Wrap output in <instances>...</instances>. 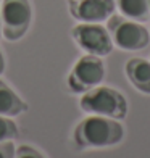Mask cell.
Segmentation results:
<instances>
[{"label":"cell","instance_id":"obj_1","mask_svg":"<svg viewBox=\"0 0 150 158\" xmlns=\"http://www.w3.org/2000/svg\"><path fill=\"white\" fill-rule=\"evenodd\" d=\"M73 139L77 148L113 147L124 139V127L113 118L94 114L76 126Z\"/></svg>","mask_w":150,"mask_h":158},{"label":"cell","instance_id":"obj_2","mask_svg":"<svg viewBox=\"0 0 150 158\" xmlns=\"http://www.w3.org/2000/svg\"><path fill=\"white\" fill-rule=\"evenodd\" d=\"M81 108L85 113L121 119L127 113V102L121 92L111 87H94L87 90L81 98Z\"/></svg>","mask_w":150,"mask_h":158},{"label":"cell","instance_id":"obj_3","mask_svg":"<svg viewBox=\"0 0 150 158\" xmlns=\"http://www.w3.org/2000/svg\"><path fill=\"white\" fill-rule=\"evenodd\" d=\"M108 32L119 48L129 52L145 48L150 42L148 31L144 26L119 15H111L108 18Z\"/></svg>","mask_w":150,"mask_h":158},{"label":"cell","instance_id":"obj_4","mask_svg":"<svg viewBox=\"0 0 150 158\" xmlns=\"http://www.w3.org/2000/svg\"><path fill=\"white\" fill-rule=\"evenodd\" d=\"M0 15H2V32L5 39L18 40L31 26L32 8L29 0H3Z\"/></svg>","mask_w":150,"mask_h":158},{"label":"cell","instance_id":"obj_5","mask_svg":"<svg viewBox=\"0 0 150 158\" xmlns=\"http://www.w3.org/2000/svg\"><path fill=\"white\" fill-rule=\"evenodd\" d=\"M105 77V64L97 55H84L81 56L74 68L71 69L68 77V87L71 92H87L103 81Z\"/></svg>","mask_w":150,"mask_h":158},{"label":"cell","instance_id":"obj_6","mask_svg":"<svg viewBox=\"0 0 150 158\" xmlns=\"http://www.w3.org/2000/svg\"><path fill=\"white\" fill-rule=\"evenodd\" d=\"M73 39L90 55L105 56L113 50V40L108 29L97 23H82L73 29Z\"/></svg>","mask_w":150,"mask_h":158},{"label":"cell","instance_id":"obj_7","mask_svg":"<svg viewBox=\"0 0 150 158\" xmlns=\"http://www.w3.org/2000/svg\"><path fill=\"white\" fill-rule=\"evenodd\" d=\"M115 0H69V11L82 23H102L115 11Z\"/></svg>","mask_w":150,"mask_h":158},{"label":"cell","instance_id":"obj_8","mask_svg":"<svg viewBox=\"0 0 150 158\" xmlns=\"http://www.w3.org/2000/svg\"><path fill=\"white\" fill-rule=\"evenodd\" d=\"M126 74L137 90L150 94V61L144 58H131L126 63Z\"/></svg>","mask_w":150,"mask_h":158},{"label":"cell","instance_id":"obj_9","mask_svg":"<svg viewBox=\"0 0 150 158\" xmlns=\"http://www.w3.org/2000/svg\"><path fill=\"white\" fill-rule=\"evenodd\" d=\"M27 108L18 94L0 81V114L2 116H18Z\"/></svg>","mask_w":150,"mask_h":158},{"label":"cell","instance_id":"obj_10","mask_svg":"<svg viewBox=\"0 0 150 158\" xmlns=\"http://www.w3.org/2000/svg\"><path fill=\"white\" fill-rule=\"evenodd\" d=\"M121 13L134 21H148L150 19V0H116Z\"/></svg>","mask_w":150,"mask_h":158},{"label":"cell","instance_id":"obj_11","mask_svg":"<svg viewBox=\"0 0 150 158\" xmlns=\"http://www.w3.org/2000/svg\"><path fill=\"white\" fill-rule=\"evenodd\" d=\"M18 126L15 121H11L10 116H2L0 114V142H8L11 139L18 137Z\"/></svg>","mask_w":150,"mask_h":158},{"label":"cell","instance_id":"obj_12","mask_svg":"<svg viewBox=\"0 0 150 158\" xmlns=\"http://www.w3.org/2000/svg\"><path fill=\"white\" fill-rule=\"evenodd\" d=\"M15 158H45L39 150H35L34 147L29 145H21L16 152H15Z\"/></svg>","mask_w":150,"mask_h":158},{"label":"cell","instance_id":"obj_13","mask_svg":"<svg viewBox=\"0 0 150 158\" xmlns=\"http://www.w3.org/2000/svg\"><path fill=\"white\" fill-rule=\"evenodd\" d=\"M0 158H15V145L8 142H0Z\"/></svg>","mask_w":150,"mask_h":158},{"label":"cell","instance_id":"obj_14","mask_svg":"<svg viewBox=\"0 0 150 158\" xmlns=\"http://www.w3.org/2000/svg\"><path fill=\"white\" fill-rule=\"evenodd\" d=\"M3 69H5V58H3V53L0 52V74L3 73Z\"/></svg>","mask_w":150,"mask_h":158},{"label":"cell","instance_id":"obj_15","mask_svg":"<svg viewBox=\"0 0 150 158\" xmlns=\"http://www.w3.org/2000/svg\"><path fill=\"white\" fill-rule=\"evenodd\" d=\"M0 37H2V15H0Z\"/></svg>","mask_w":150,"mask_h":158}]
</instances>
